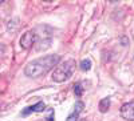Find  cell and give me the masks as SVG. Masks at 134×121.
Instances as JSON below:
<instances>
[{"label":"cell","instance_id":"obj_2","mask_svg":"<svg viewBox=\"0 0 134 121\" xmlns=\"http://www.w3.org/2000/svg\"><path fill=\"white\" fill-rule=\"evenodd\" d=\"M74 67H75L74 60H66L62 64H58L52 72V80L55 83H63L66 80H69L72 76Z\"/></svg>","mask_w":134,"mask_h":121},{"label":"cell","instance_id":"obj_7","mask_svg":"<svg viewBox=\"0 0 134 121\" xmlns=\"http://www.w3.org/2000/svg\"><path fill=\"white\" fill-rule=\"evenodd\" d=\"M109 106H110V98H109V97L102 98V100H100V103H99V111L102 112V113H105V112H107Z\"/></svg>","mask_w":134,"mask_h":121},{"label":"cell","instance_id":"obj_5","mask_svg":"<svg viewBox=\"0 0 134 121\" xmlns=\"http://www.w3.org/2000/svg\"><path fill=\"white\" fill-rule=\"evenodd\" d=\"M83 106H85V104H83L82 101L75 103L72 113H71V115H69V117H67V120H66V121H78V117H79L81 112L83 111Z\"/></svg>","mask_w":134,"mask_h":121},{"label":"cell","instance_id":"obj_1","mask_svg":"<svg viewBox=\"0 0 134 121\" xmlns=\"http://www.w3.org/2000/svg\"><path fill=\"white\" fill-rule=\"evenodd\" d=\"M59 61H60L59 55H47V56H43L31 61L24 68V73L31 79H38L40 76H44L54 67H57Z\"/></svg>","mask_w":134,"mask_h":121},{"label":"cell","instance_id":"obj_6","mask_svg":"<svg viewBox=\"0 0 134 121\" xmlns=\"http://www.w3.org/2000/svg\"><path fill=\"white\" fill-rule=\"evenodd\" d=\"M44 109H46V105H44L42 101H39V103H36L35 105L26 108L24 111H23V116H27V115H30V113H32V112H43Z\"/></svg>","mask_w":134,"mask_h":121},{"label":"cell","instance_id":"obj_4","mask_svg":"<svg viewBox=\"0 0 134 121\" xmlns=\"http://www.w3.org/2000/svg\"><path fill=\"white\" fill-rule=\"evenodd\" d=\"M121 116L127 121H134V101H130L122 105Z\"/></svg>","mask_w":134,"mask_h":121},{"label":"cell","instance_id":"obj_8","mask_svg":"<svg viewBox=\"0 0 134 121\" xmlns=\"http://www.w3.org/2000/svg\"><path fill=\"white\" fill-rule=\"evenodd\" d=\"M90 68H91V61L90 60H83L81 63V69L82 71H90Z\"/></svg>","mask_w":134,"mask_h":121},{"label":"cell","instance_id":"obj_3","mask_svg":"<svg viewBox=\"0 0 134 121\" xmlns=\"http://www.w3.org/2000/svg\"><path fill=\"white\" fill-rule=\"evenodd\" d=\"M35 40H36L35 31H28L20 37V45L23 47L24 49H28V48H31L34 44H35Z\"/></svg>","mask_w":134,"mask_h":121},{"label":"cell","instance_id":"obj_9","mask_svg":"<svg viewBox=\"0 0 134 121\" xmlns=\"http://www.w3.org/2000/svg\"><path fill=\"white\" fill-rule=\"evenodd\" d=\"M74 92H75V95H76L78 97H81V96H82L83 88H82V84H81V83H78V84L74 85Z\"/></svg>","mask_w":134,"mask_h":121}]
</instances>
